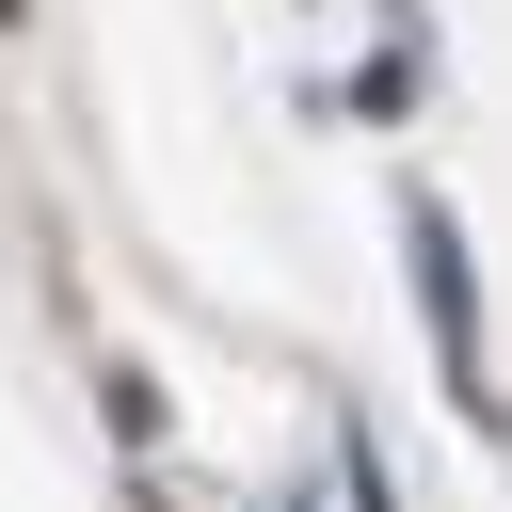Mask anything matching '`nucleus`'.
Here are the masks:
<instances>
[{"instance_id":"1","label":"nucleus","mask_w":512,"mask_h":512,"mask_svg":"<svg viewBox=\"0 0 512 512\" xmlns=\"http://www.w3.org/2000/svg\"><path fill=\"white\" fill-rule=\"evenodd\" d=\"M0 16H16V0H0Z\"/></svg>"}]
</instances>
